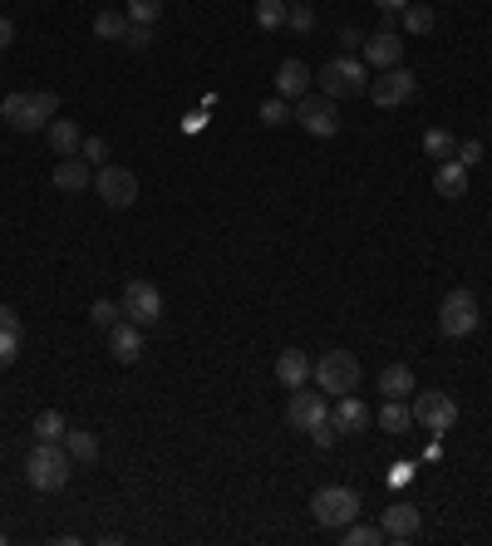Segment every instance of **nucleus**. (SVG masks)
<instances>
[{"label": "nucleus", "mask_w": 492, "mask_h": 546, "mask_svg": "<svg viewBox=\"0 0 492 546\" xmlns=\"http://www.w3.org/2000/svg\"><path fill=\"white\" fill-rule=\"evenodd\" d=\"M69 468H74V458H69L64 443H35L30 458H25V478H30L35 492H64Z\"/></svg>", "instance_id": "obj_1"}, {"label": "nucleus", "mask_w": 492, "mask_h": 546, "mask_svg": "<svg viewBox=\"0 0 492 546\" xmlns=\"http://www.w3.org/2000/svg\"><path fill=\"white\" fill-rule=\"evenodd\" d=\"M55 109H60V99L55 94H5L0 99V119L10 123L15 133H40V128H50L55 119Z\"/></svg>", "instance_id": "obj_2"}, {"label": "nucleus", "mask_w": 492, "mask_h": 546, "mask_svg": "<svg viewBox=\"0 0 492 546\" xmlns=\"http://www.w3.org/2000/svg\"><path fill=\"white\" fill-rule=\"evenodd\" d=\"M310 379H315V389L320 394H355L360 389V379H365V369H360V360L350 355V350H325L320 360H315V369H310Z\"/></svg>", "instance_id": "obj_3"}, {"label": "nucleus", "mask_w": 492, "mask_h": 546, "mask_svg": "<svg viewBox=\"0 0 492 546\" xmlns=\"http://www.w3.org/2000/svg\"><path fill=\"white\" fill-rule=\"evenodd\" d=\"M310 512H315V522H320L325 532H340V527H350V522L360 517V492H355V487L330 483L310 497Z\"/></svg>", "instance_id": "obj_4"}, {"label": "nucleus", "mask_w": 492, "mask_h": 546, "mask_svg": "<svg viewBox=\"0 0 492 546\" xmlns=\"http://www.w3.org/2000/svg\"><path fill=\"white\" fill-rule=\"evenodd\" d=\"M483 325V315H478V296L473 291H448L443 296V305H438V335L443 340H468L473 330Z\"/></svg>", "instance_id": "obj_5"}, {"label": "nucleus", "mask_w": 492, "mask_h": 546, "mask_svg": "<svg viewBox=\"0 0 492 546\" xmlns=\"http://www.w3.org/2000/svg\"><path fill=\"white\" fill-rule=\"evenodd\" d=\"M369 64L355 60V55H335V60H325L320 69V94L325 99H350V94H365L369 89Z\"/></svg>", "instance_id": "obj_6"}, {"label": "nucleus", "mask_w": 492, "mask_h": 546, "mask_svg": "<svg viewBox=\"0 0 492 546\" xmlns=\"http://www.w3.org/2000/svg\"><path fill=\"white\" fill-rule=\"evenodd\" d=\"M119 310H123V320H133V325L148 330V325L163 320V291H158L153 281H128V286H123Z\"/></svg>", "instance_id": "obj_7"}, {"label": "nucleus", "mask_w": 492, "mask_h": 546, "mask_svg": "<svg viewBox=\"0 0 492 546\" xmlns=\"http://www.w3.org/2000/svg\"><path fill=\"white\" fill-rule=\"evenodd\" d=\"M409 409H414V424L429 428L433 438H443L448 428L458 424V399H453V394H443V389H433V394H419Z\"/></svg>", "instance_id": "obj_8"}, {"label": "nucleus", "mask_w": 492, "mask_h": 546, "mask_svg": "<svg viewBox=\"0 0 492 546\" xmlns=\"http://www.w3.org/2000/svg\"><path fill=\"white\" fill-rule=\"evenodd\" d=\"M291 119L306 128L310 138H335L340 133V114H335V99H325V94H301L296 99V114Z\"/></svg>", "instance_id": "obj_9"}, {"label": "nucleus", "mask_w": 492, "mask_h": 546, "mask_svg": "<svg viewBox=\"0 0 492 546\" xmlns=\"http://www.w3.org/2000/svg\"><path fill=\"white\" fill-rule=\"evenodd\" d=\"M414 89H419V79L409 74V69H379V79H369V99H374V109H399V104H409L414 99Z\"/></svg>", "instance_id": "obj_10"}, {"label": "nucleus", "mask_w": 492, "mask_h": 546, "mask_svg": "<svg viewBox=\"0 0 492 546\" xmlns=\"http://www.w3.org/2000/svg\"><path fill=\"white\" fill-rule=\"evenodd\" d=\"M94 192L104 197V207L123 212V207L138 202V178H133L128 168H119V163H104V168L94 173Z\"/></svg>", "instance_id": "obj_11"}, {"label": "nucleus", "mask_w": 492, "mask_h": 546, "mask_svg": "<svg viewBox=\"0 0 492 546\" xmlns=\"http://www.w3.org/2000/svg\"><path fill=\"white\" fill-rule=\"evenodd\" d=\"M330 419V409H325V394L320 389H291V404H286V424L296 428V433H310V428H320Z\"/></svg>", "instance_id": "obj_12"}, {"label": "nucleus", "mask_w": 492, "mask_h": 546, "mask_svg": "<svg viewBox=\"0 0 492 546\" xmlns=\"http://www.w3.org/2000/svg\"><path fill=\"white\" fill-rule=\"evenodd\" d=\"M379 527H384V542H414L419 527H424V517H419L414 502H394V507H384Z\"/></svg>", "instance_id": "obj_13"}, {"label": "nucleus", "mask_w": 492, "mask_h": 546, "mask_svg": "<svg viewBox=\"0 0 492 546\" xmlns=\"http://www.w3.org/2000/svg\"><path fill=\"white\" fill-rule=\"evenodd\" d=\"M360 50H365L369 69H394V64L404 60V35L399 30H379V35H369Z\"/></svg>", "instance_id": "obj_14"}, {"label": "nucleus", "mask_w": 492, "mask_h": 546, "mask_svg": "<svg viewBox=\"0 0 492 546\" xmlns=\"http://www.w3.org/2000/svg\"><path fill=\"white\" fill-rule=\"evenodd\" d=\"M109 355H114L119 364L143 360V325H133V320H119V325L109 330Z\"/></svg>", "instance_id": "obj_15"}, {"label": "nucleus", "mask_w": 492, "mask_h": 546, "mask_svg": "<svg viewBox=\"0 0 492 546\" xmlns=\"http://www.w3.org/2000/svg\"><path fill=\"white\" fill-rule=\"evenodd\" d=\"M330 424H335V433H365L369 409L355 399V394H340V399H335V409H330Z\"/></svg>", "instance_id": "obj_16"}, {"label": "nucleus", "mask_w": 492, "mask_h": 546, "mask_svg": "<svg viewBox=\"0 0 492 546\" xmlns=\"http://www.w3.org/2000/svg\"><path fill=\"white\" fill-rule=\"evenodd\" d=\"M50 182H55L60 192H89V182H94V178H89V163L74 153V158H60V163H55Z\"/></svg>", "instance_id": "obj_17"}, {"label": "nucleus", "mask_w": 492, "mask_h": 546, "mask_svg": "<svg viewBox=\"0 0 492 546\" xmlns=\"http://www.w3.org/2000/svg\"><path fill=\"white\" fill-rule=\"evenodd\" d=\"M433 192H438V197H448V202H458V197L468 192V168H463L458 158L438 163V173H433Z\"/></svg>", "instance_id": "obj_18"}, {"label": "nucleus", "mask_w": 492, "mask_h": 546, "mask_svg": "<svg viewBox=\"0 0 492 546\" xmlns=\"http://www.w3.org/2000/svg\"><path fill=\"white\" fill-rule=\"evenodd\" d=\"M276 94L281 99H301V94H310V69L301 60H281V69H276Z\"/></svg>", "instance_id": "obj_19"}, {"label": "nucleus", "mask_w": 492, "mask_h": 546, "mask_svg": "<svg viewBox=\"0 0 492 546\" xmlns=\"http://www.w3.org/2000/svg\"><path fill=\"white\" fill-rule=\"evenodd\" d=\"M310 355H301V350H286V355H276V379L286 384V389H301V384H310Z\"/></svg>", "instance_id": "obj_20"}, {"label": "nucleus", "mask_w": 492, "mask_h": 546, "mask_svg": "<svg viewBox=\"0 0 492 546\" xmlns=\"http://www.w3.org/2000/svg\"><path fill=\"white\" fill-rule=\"evenodd\" d=\"M379 394H384V399L414 394V369H409V364H384V369H379Z\"/></svg>", "instance_id": "obj_21"}, {"label": "nucleus", "mask_w": 492, "mask_h": 546, "mask_svg": "<svg viewBox=\"0 0 492 546\" xmlns=\"http://www.w3.org/2000/svg\"><path fill=\"white\" fill-rule=\"evenodd\" d=\"M79 143H84L79 123H69V119H50V148H55L60 158H74V153H79Z\"/></svg>", "instance_id": "obj_22"}, {"label": "nucleus", "mask_w": 492, "mask_h": 546, "mask_svg": "<svg viewBox=\"0 0 492 546\" xmlns=\"http://www.w3.org/2000/svg\"><path fill=\"white\" fill-rule=\"evenodd\" d=\"M379 428H384V433H409V428H414V409H409L404 399H384Z\"/></svg>", "instance_id": "obj_23"}, {"label": "nucleus", "mask_w": 492, "mask_h": 546, "mask_svg": "<svg viewBox=\"0 0 492 546\" xmlns=\"http://www.w3.org/2000/svg\"><path fill=\"white\" fill-rule=\"evenodd\" d=\"M64 448H69L74 463H94V458H99V438H94L89 428H69V433H64Z\"/></svg>", "instance_id": "obj_24"}, {"label": "nucleus", "mask_w": 492, "mask_h": 546, "mask_svg": "<svg viewBox=\"0 0 492 546\" xmlns=\"http://www.w3.org/2000/svg\"><path fill=\"white\" fill-rule=\"evenodd\" d=\"M128 25H133V20H128L123 10H99V15H94V40H123Z\"/></svg>", "instance_id": "obj_25"}, {"label": "nucleus", "mask_w": 492, "mask_h": 546, "mask_svg": "<svg viewBox=\"0 0 492 546\" xmlns=\"http://www.w3.org/2000/svg\"><path fill=\"white\" fill-rule=\"evenodd\" d=\"M64 433H69V424H64L60 409H45L35 419V443H64Z\"/></svg>", "instance_id": "obj_26"}, {"label": "nucleus", "mask_w": 492, "mask_h": 546, "mask_svg": "<svg viewBox=\"0 0 492 546\" xmlns=\"http://www.w3.org/2000/svg\"><path fill=\"white\" fill-rule=\"evenodd\" d=\"M399 15H404V35H429L433 20H438L429 5H419V0H409V5H404Z\"/></svg>", "instance_id": "obj_27"}, {"label": "nucleus", "mask_w": 492, "mask_h": 546, "mask_svg": "<svg viewBox=\"0 0 492 546\" xmlns=\"http://www.w3.org/2000/svg\"><path fill=\"white\" fill-rule=\"evenodd\" d=\"M424 153L438 158V163H448V158L458 153V138H453L448 128H429V133H424Z\"/></svg>", "instance_id": "obj_28"}, {"label": "nucleus", "mask_w": 492, "mask_h": 546, "mask_svg": "<svg viewBox=\"0 0 492 546\" xmlns=\"http://www.w3.org/2000/svg\"><path fill=\"white\" fill-rule=\"evenodd\" d=\"M340 542L350 546H384V527H369V522H350V527H340Z\"/></svg>", "instance_id": "obj_29"}, {"label": "nucleus", "mask_w": 492, "mask_h": 546, "mask_svg": "<svg viewBox=\"0 0 492 546\" xmlns=\"http://www.w3.org/2000/svg\"><path fill=\"white\" fill-rule=\"evenodd\" d=\"M256 25L261 30H281L286 25V0H256Z\"/></svg>", "instance_id": "obj_30"}, {"label": "nucleus", "mask_w": 492, "mask_h": 546, "mask_svg": "<svg viewBox=\"0 0 492 546\" xmlns=\"http://www.w3.org/2000/svg\"><path fill=\"white\" fill-rule=\"evenodd\" d=\"M286 25H291L296 35H310V30H315V10H310L306 0H291V5H286Z\"/></svg>", "instance_id": "obj_31"}, {"label": "nucleus", "mask_w": 492, "mask_h": 546, "mask_svg": "<svg viewBox=\"0 0 492 546\" xmlns=\"http://www.w3.org/2000/svg\"><path fill=\"white\" fill-rule=\"evenodd\" d=\"M133 25H153L158 15H163V0H128V10H123Z\"/></svg>", "instance_id": "obj_32"}, {"label": "nucleus", "mask_w": 492, "mask_h": 546, "mask_svg": "<svg viewBox=\"0 0 492 546\" xmlns=\"http://www.w3.org/2000/svg\"><path fill=\"white\" fill-rule=\"evenodd\" d=\"M119 320H123V310L114 301H94V305H89V325H99V330H114Z\"/></svg>", "instance_id": "obj_33"}, {"label": "nucleus", "mask_w": 492, "mask_h": 546, "mask_svg": "<svg viewBox=\"0 0 492 546\" xmlns=\"http://www.w3.org/2000/svg\"><path fill=\"white\" fill-rule=\"evenodd\" d=\"M79 158H84L89 168H104V158H109V143H104L99 133H89V138L79 143Z\"/></svg>", "instance_id": "obj_34"}, {"label": "nucleus", "mask_w": 492, "mask_h": 546, "mask_svg": "<svg viewBox=\"0 0 492 546\" xmlns=\"http://www.w3.org/2000/svg\"><path fill=\"white\" fill-rule=\"evenodd\" d=\"M256 119L266 123V128H281V123L291 119V109H286V99H281V94H276V99H266V104H261V109H256Z\"/></svg>", "instance_id": "obj_35"}, {"label": "nucleus", "mask_w": 492, "mask_h": 546, "mask_svg": "<svg viewBox=\"0 0 492 546\" xmlns=\"http://www.w3.org/2000/svg\"><path fill=\"white\" fill-rule=\"evenodd\" d=\"M20 340H25L20 330H0V369H5V364H15V360H20Z\"/></svg>", "instance_id": "obj_36"}, {"label": "nucleus", "mask_w": 492, "mask_h": 546, "mask_svg": "<svg viewBox=\"0 0 492 546\" xmlns=\"http://www.w3.org/2000/svg\"><path fill=\"white\" fill-rule=\"evenodd\" d=\"M453 158H458L463 168H478V163H483V143H478V138H468V143H458V153H453Z\"/></svg>", "instance_id": "obj_37"}, {"label": "nucleus", "mask_w": 492, "mask_h": 546, "mask_svg": "<svg viewBox=\"0 0 492 546\" xmlns=\"http://www.w3.org/2000/svg\"><path fill=\"white\" fill-rule=\"evenodd\" d=\"M133 50H148L153 45V25H128V35H123Z\"/></svg>", "instance_id": "obj_38"}, {"label": "nucleus", "mask_w": 492, "mask_h": 546, "mask_svg": "<svg viewBox=\"0 0 492 546\" xmlns=\"http://www.w3.org/2000/svg\"><path fill=\"white\" fill-rule=\"evenodd\" d=\"M310 438H315V448H335V438H340V433H335V424L325 419L320 428H310Z\"/></svg>", "instance_id": "obj_39"}, {"label": "nucleus", "mask_w": 492, "mask_h": 546, "mask_svg": "<svg viewBox=\"0 0 492 546\" xmlns=\"http://www.w3.org/2000/svg\"><path fill=\"white\" fill-rule=\"evenodd\" d=\"M389 483L409 487V483H414V463H394V468H389Z\"/></svg>", "instance_id": "obj_40"}, {"label": "nucleus", "mask_w": 492, "mask_h": 546, "mask_svg": "<svg viewBox=\"0 0 492 546\" xmlns=\"http://www.w3.org/2000/svg\"><path fill=\"white\" fill-rule=\"evenodd\" d=\"M0 330H20V335H25V325H20V315H15L10 305H0Z\"/></svg>", "instance_id": "obj_41"}, {"label": "nucleus", "mask_w": 492, "mask_h": 546, "mask_svg": "<svg viewBox=\"0 0 492 546\" xmlns=\"http://www.w3.org/2000/svg\"><path fill=\"white\" fill-rule=\"evenodd\" d=\"M10 40H15V25L0 15V50H10Z\"/></svg>", "instance_id": "obj_42"}, {"label": "nucleus", "mask_w": 492, "mask_h": 546, "mask_svg": "<svg viewBox=\"0 0 492 546\" xmlns=\"http://www.w3.org/2000/svg\"><path fill=\"white\" fill-rule=\"evenodd\" d=\"M374 5H379V10H384V15H399V10H404V5H409V0H374Z\"/></svg>", "instance_id": "obj_43"}, {"label": "nucleus", "mask_w": 492, "mask_h": 546, "mask_svg": "<svg viewBox=\"0 0 492 546\" xmlns=\"http://www.w3.org/2000/svg\"><path fill=\"white\" fill-rule=\"evenodd\" d=\"M286 5H291V0H286Z\"/></svg>", "instance_id": "obj_44"}]
</instances>
